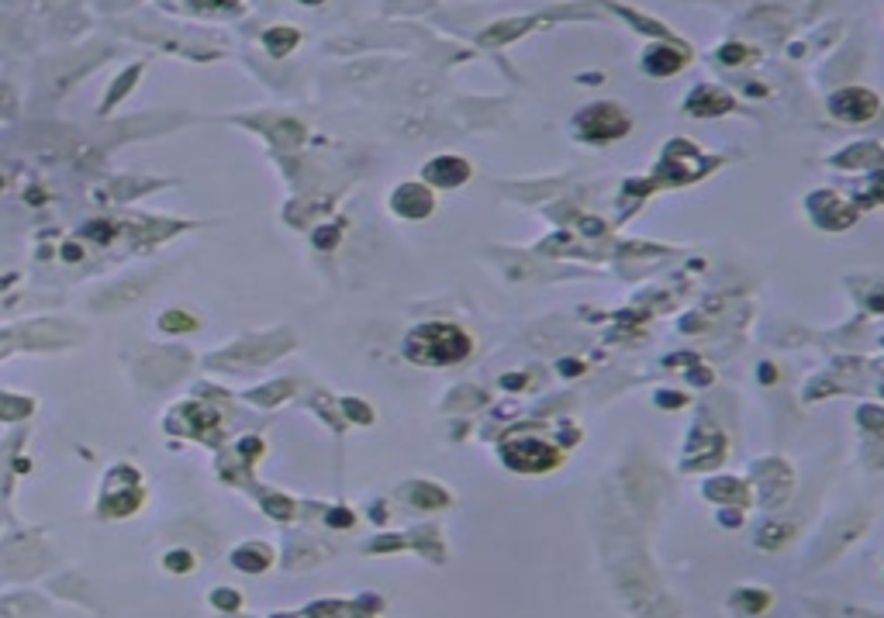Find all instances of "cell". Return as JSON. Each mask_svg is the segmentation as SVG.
Masks as SVG:
<instances>
[{
    "instance_id": "cell-1",
    "label": "cell",
    "mask_w": 884,
    "mask_h": 618,
    "mask_svg": "<svg viewBox=\"0 0 884 618\" xmlns=\"http://www.w3.org/2000/svg\"><path fill=\"white\" fill-rule=\"evenodd\" d=\"M466 352H470V339L456 325H425V328H415L408 335V356L418 363L442 366V363L463 359Z\"/></svg>"
},
{
    "instance_id": "cell-2",
    "label": "cell",
    "mask_w": 884,
    "mask_h": 618,
    "mask_svg": "<svg viewBox=\"0 0 884 618\" xmlns=\"http://www.w3.org/2000/svg\"><path fill=\"white\" fill-rule=\"evenodd\" d=\"M629 132V114L615 104H594L577 114V135L588 142H608Z\"/></svg>"
},
{
    "instance_id": "cell-3",
    "label": "cell",
    "mask_w": 884,
    "mask_h": 618,
    "mask_svg": "<svg viewBox=\"0 0 884 618\" xmlns=\"http://www.w3.org/2000/svg\"><path fill=\"white\" fill-rule=\"evenodd\" d=\"M829 111L839 118V121H867V118H874V111H878V97L871 94V90H863V86H846V90H836L829 97Z\"/></svg>"
},
{
    "instance_id": "cell-4",
    "label": "cell",
    "mask_w": 884,
    "mask_h": 618,
    "mask_svg": "<svg viewBox=\"0 0 884 618\" xmlns=\"http://www.w3.org/2000/svg\"><path fill=\"white\" fill-rule=\"evenodd\" d=\"M505 463L515 470H546L556 463V453L549 446H542L536 439H518L515 446L505 449Z\"/></svg>"
},
{
    "instance_id": "cell-5",
    "label": "cell",
    "mask_w": 884,
    "mask_h": 618,
    "mask_svg": "<svg viewBox=\"0 0 884 618\" xmlns=\"http://www.w3.org/2000/svg\"><path fill=\"white\" fill-rule=\"evenodd\" d=\"M466 176H470V166L463 159H456V156H442V159H432L425 166V180L439 184V187H456Z\"/></svg>"
},
{
    "instance_id": "cell-6",
    "label": "cell",
    "mask_w": 884,
    "mask_h": 618,
    "mask_svg": "<svg viewBox=\"0 0 884 618\" xmlns=\"http://www.w3.org/2000/svg\"><path fill=\"white\" fill-rule=\"evenodd\" d=\"M681 66H684V49H673V45H653L643 55V69L653 77H670Z\"/></svg>"
},
{
    "instance_id": "cell-7",
    "label": "cell",
    "mask_w": 884,
    "mask_h": 618,
    "mask_svg": "<svg viewBox=\"0 0 884 618\" xmlns=\"http://www.w3.org/2000/svg\"><path fill=\"white\" fill-rule=\"evenodd\" d=\"M394 211L404 218H425L432 211V193L425 187L408 184V187L394 190Z\"/></svg>"
},
{
    "instance_id": "cell-8",
    "label": "cell",
    "mask_w": 884,
    "mask_h": 618,
    "mask_svg": "<svg viewBox=\"0 0 884 618\" xmlns=\"http://www.w3.org/2000/svg\"><path fill=\"white\" fill-rule=\"evenodd\" d=\"M729 108H732V101L722 97L715 86H698L695 94L688 97V111H691V114H705V118H708V114H722V111H729Z\"/></svg>"
},
{
    "instance_id": "cell-9",
    "label": "cell",
    "mask_w": 884,
    "mask_h": 618,
    "mask_svg": "<svg viewBox=\"0 0 884 618\" xmlns=\"http://www.w3.org/2000/svg\"><path fill=\"white\" fill-rule=\"evenodd\" d=\"M297 35L294 28H269L267 35H263V45L269 49V55H287L291 49L297 45Z\"/></svg>"
},
{
    "instance_id": "cell-10",
    "label": "cell",
    "mask_w": 884,
    "mask_h": 618,
    "mask_svg": "<svg viewBox=\"0 0 884 618\" xmlns=\"http://www.w3.org/2000/svg\"><path fill=\"white\" fill-rule=\"evenodd\" d=\"M132 80H138V69H128V73H125L121 80L114 83V90L108 94V104H114V101H121V97H125V90L132 86Z\"/></svg>"
},
{
    "instance_id": "cell-11",
    "label": "cell",
    "mask_w": 884,
    "mask_h": 618,
    "mask_svg": "<svg viewBox=\"0 0 884 618\" xmlns=\"http://www.w3.org/2000/svg\"><path fill=\"white\" fill-rule=\"evenodd\" d=\"M860 422L867 425V429H884V411H878V408H863L860 411Z\"/></svg>"
},
{
    "instance_id": "cell-12",
    "label": "cell",
    "mask_w": 884,
    "mask_h": 618,
    "mask_svg": "<svg viewBox=\"0 0 884 618\" xmlns=\"http://www.w3.org/2000/svg\"><path fill=\"white\" fill-rule=\"evenodd\" d=\"M160 325H162V328H169V332H173V328H197L194 318H180V315H162Z\"/></svg>"
},
{
    "instance_id": "cell-13",
    "label": "cell",
    "mask_w": 884,
    "mask_h": 618,
    "mask_svg": "<svg viewBox=\"0 0 884 618\" xmlns=\"http://www.w3.org/2000/svg\"><path fill=\"white\" fill-rule=\"evenodd\" d=\"M767 532H771V536H763L760 542H763V546H777V542L784 539V532H788V529H781V525H771Z\"/></svg>"
},
{
    "instance_id": "cell-14",
    "label": "cell",
    "mask_w": 884,
    "mask_h": 618,
    "mask_svg": "<svg viewBox=\"0 0 884 618\" xmlns=\"http://www.w3.org/2000/svg\"><path fill=\"white\" fill-rule=\"evenodd\" d=\"M719 55H722L725 62H732V59H743V45H725Z\"/></svg>"
},
{
    "instance_id": "cell-15",
    "label": "cell",
    "mask_w": 884,
    "mask_h": 618,
    "mask_svg": "<svg viewBox=\"0 0 884 618\" xmlns=\"http://www.w3.org/2000/svg\"><path fill=\"white\" fill-rule=\"evenodd\" d=\"M581 370H584V366H581L577 359H563V363H560V373H570V376H574V373H581Z\"/></svg>"
},
{
    "instance_id": "cell-16",
    "label": "cell",
    "mask_w": 884,
    "mask_h": 618,
    "mask_svg": "<svg viewBox=\"0 0 884 618\" xmlns=\"http://www.w3.org/2000/svg\"><path fill=\"white\" fill-rule=\"evenodd\" d=\"M346 408H349V411H352V415H356V418H363V422H370V411H367V408H363V404H356V401H346Z\"/></svg>"
},
{
    "instance_id": "cell-17",
    "label": "cell",
    "mask_w": 884,
    "mask_h": 618,
    "mask_svg": "<svg viewBox=\"0 0 884 618\" xmlns=\"http://www.w3.org/2000/svg\"><path fill=\"white\" fill-rule=\"evenodd\" d=\"M335 239H339L335 232H322V235H315V242H318V245H332Z\"/></svg>"
},
{
    "instance_id": "cell-18",
    "label": "cell",
    "mask_w": 884,
    "mask_h": 618,
    "mask_svg": "<svg viewBox=\"0 0 884 618\" xmlns=\"http://www.w3.org/2000/svg\"><path fill=\"white\" fill-rule=\"evenodd\" d=\"M184 560H187V553H173V556H169V566H177V570H184V566H187V563H184Z\"/></svg>"
},
{
    "instance_id": "cell-19",
    "label": "cell",
    "mask_w": 884,
    "mask_h": 618,
    "mask_svg": "<svg viewBox=\"0 0 884 618\" xmlns=\"http://www.w3.org/2000/svg\"><path fill=\"white\" fill-rule=\"evenodd\" d=\"M505 387H522V376H505Z\"/></svg>"
},
{
    "instance_id": "cell-20",
    "label": "cell",
    "mask_w": 884,
    "mask_h": 618,
    "mask_svg": "<svg viewBox=\"0 0 884 618\" xmlns=\"http://www.w3.org/2000/svg\"><path fill=\"white\" fill-rule=\"evenodd\" d=\"M215 4H228V7H235V0H215Z\"/></svg>"
},
{
    "instance_id": "cell-21",
    "label": "cell",
    "mask_w": 884,
    "mask_h": 618,
    "mask_svg": "<svg viewBox=\"0 0 884 618\" xmlns=\"http://www.w3.org/2000/svg\"><path fill=\"white\" fill-rule=\"evenodd\" d=\"M301 4H322V0H301Z\"/></svg>"
}]
</instances>
